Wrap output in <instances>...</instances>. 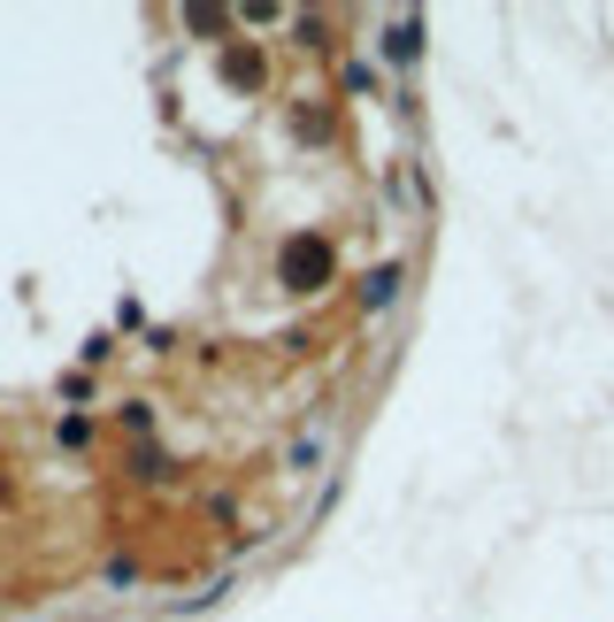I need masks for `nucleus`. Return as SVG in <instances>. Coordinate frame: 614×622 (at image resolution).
I'll list each match as a JSON object with an SVG mask.
<instances>
[{"mask_svg":"<svg viewBox=\"0 0 614 622\" xmlns=\"http://www.w3.org/2000/svg\"><path fill=\"white\" fill-rule=\"evenodd\" d=\"M322 446H330V431H322V423H307V431H300V446H293V468H307L315 454H322Z\"/></svg>","mask_w":614,"mask_h":622,"instance_id":"1","label":"nucleus"}]
</instances>
